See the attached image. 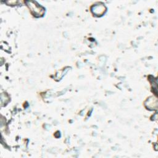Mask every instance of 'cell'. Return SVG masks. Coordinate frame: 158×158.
I'll return each mask as SVG.
<instances>
[{"instance_id": "6da1fadb", "label": "cell", "mask_w": 158, "mask_h": 158, "mask_svg": "<svg viewBox=\"0 0 158 158\" xmlns=\"http://www.w3.org/2000/svg\"><path fill=\"white\" fill-rule=\"evenodd\" d=\"M27 5L29 7L31 12L35 17L42 16L44 13V9L40 6L36 2L34 1H26Z\"/></svg>"}, {"instance_id": "7a4b0ae2", "label": "cell", "mask_w": 158, "mask_h": 158, "mask_svg": "<svg viewBox=\"0 0 158 158\" xmlns=\"http://www.w3.org/2000/svg\"><path fill=\"white\" fill-rule=\"evenodd\" d=\"M91 11L96 15L100 16L105 13L106 11V7L103 4H98L91 7Z\"/></svg>"}, {"instance_id": "3957f363", "label": "cell", "mask_w": 158, "mask_h": 158, "mask_svg": "<svg viewBox=\"0 0 158 158\" xmlns=\"http://www.w3.org/2000/svg\"><path fill=\"white\" fill-rule=\"evenodd\" d=\"M146 106L150 109H154L157 108V99L153 97L149 98L145 102Z\"/></svg>"}]
</instances>
